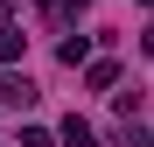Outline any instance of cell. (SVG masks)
<instances>
[{
	"instance_id": "cell-3",
	"label": "cell",
	"mask_w": 154,
	"mask_h": 147,
	"mask_svg": "<svg viewBox=\"0 0 154 147\" xmlns=\"http://www.w3.org/2000/svg\"><path fill=\"white\" fill-rule=\"evenodd\" d=\"M63 140L70 147H91V126H84V119H63Z\"/></svg>"
},
{
	"instance_id": "cell-2",
	"label": "cell",
	"mask_w": 154,
	"mask_h": 147,
	"mask_svg": "<svg viewBox=\"0 0 154 147\" xmlns=\"http://www.w3.org/2000/svg\"><path fill=\"white\" fill-rule=\"evenodd\" d=\"M21 49H28V35H21V28H7V35H0V63H14Z\"/></svg>"
},
{
	"instance_id": "cell-4",
	"label": "cell",
	"mask_w": 154,
	"mask_h": 147,
	"mask_svg": "<svg viewBox=\"0 0 154 147\" xmlns=\"http://www.w3.org/2000/svg\"><path fill=\"white\" fill-rule=\"evenodd\" d=\"M147 7H154V0H147Z\"/></svg>"
},
{
	"instance_id": "cell-1",
	"label": "cell",
	"mask_w": 154,
	"mask_h": 147,
	"mask_svg": "<svg viewBox=\"0 0 154 147\" xmlns=\"http://www.w3.org/2000/svg\"><path fill=\"white\" fill-rule=\"evenodd\" d=\"M0 105H35V84L28 77H7V84H0Z\"/></svg>"
}]
</instances>
